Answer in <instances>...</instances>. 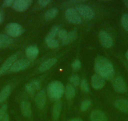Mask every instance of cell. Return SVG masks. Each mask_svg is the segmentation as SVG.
<instances>
[{"mask_svg":"<svg viewBox=\"0 0 128 121\" xmlns=\"http://www.w3.org/2000/svg\"><path fill=\"white\" fill-rule=\"evenodd\" d=\"M95 71L97 75L108 80H111L114 77V69L110 60L104 57H99L94 64Z\"/></svg>","mask_w":128,"mask_h":121,"instance_id":"obj_1","label":"cell"},{"mask_svg":"<svg viewBox=\"0 0 128 121\" xmlns=\"http://www.w3.org/2000/svg\"><path fill=\"white\" fill-rule=\"evenodd\" d=\"M48 94L52 99L59 100L65 92L64 86L61 82L55 81L51 82L48 86Z\"/></svg>","mask_w":128,"mask_h":121,"instance_id":"obj_2","label":"cell"},{"mask_svg":"<svg viewBox=\"0 0 128 121\" xmlns=\"http://www.w3.org/2000/svg\"><path fill=\"white\" fill-rule=\"evenodd\" d=\"M76 10L80 16V17H83L86 20L92 19L95 15L93 10L87 5H78L76 7Z\"/></svg>","mask_w":128,"mask_h":121,"instance_id":"obj_3","label":"cell"},{"mask_svg":"<svg viewBox=\"0 0 128 121\" xmlns=\"http://www.w3.org/2000/svg\"><path fill=\"white\" fill-rule=\"evenodd\" d=\"M6 31L9 36L16 37L20 36L23 32V28L20 24L16 23H8L6 27Z\"/></svg>","mask_w":128,"mask_h":121,"instance_id":"obj_4","label":"cell"},{"mask_svg":"<svg viewBox=\"0 0 128 121\" xmlns=\"http://www.w3.org/2000/svg\"><path fill=\"white\" fill-rule=\"evenodd\" d=\"M65 16L67 20L74 24H81L82 18L76 10L74 8H68L66 11Z\"/></svg>","mask_w":128,"mask_h":121,"instance_id":"obj_5","label":"cell"},{"mask_svg":"<svg viewBox=\"0 0 128 121\" xmlns=\"http://www.w3.org/2000/svg\"><path fill=\"white\" fill-rule=\"evenodd\" d=\"M113 87L116 92L119 93H124L128 91L126 83L120 76H118L114 79L113 81Z\"/></svg>","mask_w":128,"mask_h":121,"instance_id":"obj_6","label":"cell"},{"mask_svg":"<svg viewBox=\"0 0 128 121\" xmlns=\"http://www.w3.org/2000/svg\"><path fill=\"white\" fill-rule=\"evenodd\" d=\"M30 65V60L27 59H20V60H16L14 63L11 68L10 69V73H16L26 69Z\"/></svg>","mask_w":128,"mask_h":121,"instance_id":"obj_7","label":"cell"},{"mask_svg":"<svg viewBox=\"0 0 128 121\" xmlns=\"http://www.w3.org/2000/svg\"><path fill=\"white\" fill-rule=\"evenodd\" d=\"M99 39L100 44L104 47L108 49L112 46L113 43H114L113 39L107 32L104 30L100 31L99 34Z\"/></svg>","mask_w":128,"mask_h":121,"instance_id":"obj_8","label":"cell"},{"mask_svg":"<svg viewBox=\"0 0 128 121\" xmlns=\"http://www.w3.org/2000/svg\"><path fill=\"white\" fill-rule=\"evenodd\" d=\"M32 3V0H16L14 1L12 7L16 12H22L26 10Z\"/></svg>","mask_w":128,"mask_h":121,"instance_id":"obj_9","label":"cell"},{"mask_svg":"<svg viewBox=\"0 0 128 121\" xmlns=\"http://www.w3.org/2000/svg\"><path fill=\"white\" fill-rule=\"evenodd\" d=\"M17 57H18V54H14L5 60V62L0 67V75L5 73L8 70L11 68L12 65L14 64V63L16 60Z\"/></svg>","mask_w":128,"mask_h":121,"instance_id":"obj_10","label":"cell"},{"mask_svg":"<svg viewBox=\"0 0 128 121\" xmlns=\"http://www.w3.org/2000/svg\"><path fill=\"white\" fill-rule=\"evenodd\" d=\"M92 86L96 90H100L103 88L104 86H105L106 81L105 79L103 78L99 75H94L92 77Z\"/></svg>","mask_w":128,"mask_h":121,"instance_id":"obj_11","label":"cell"},{"mask_svg":"<svg viewBox=\"0 0 128 121\" xmlns=\"http://www.w3.org/2000/svg\"><path fill=\"white\" fill-rule=\"evenodd\" d=\"M36 105L39 109H43L46 103V95L44 90H41L36 95L35 98Z\"/></svg>","mask_w":128,"mask_h":121,"instance_id":"obj_12","label":"cell"},{"mask_svg":"<svg viewBox=\"0 0 128 121\" xmlns=\"http://www.w3.org/2000/svg\"><path fill=\"white\" fill-rule=\"evenodd\" d=\"M91 121H108L107 116L102 111L99 110H95L91 113Z\"/></svg>","mask_w":128,"mask_h":121,"instance_id":"obj_13","label":"cell"},{"mask_svg":"<svg viewBox=\"0 0 128 121\" xmlns=\"http://www.w3.org/2000/svg\"><path fill=\"white\" fill-rule=\"evenodd\" d=\"M56 61H57V60L55 58H51V59L45 60V62L43 63L39 67V72L43 73L48 70L49 69L51 68L52 67H53L56 64Z\"/></svg>","mask_w":128,"mask_h":121,"instance_id":"obj_14","label":"cell"},{"mask_svg":"<svg viewBox=\"0 0 128 121\" xmlns=\"http://www.w3.org/2000/svg\"><path fill=\"white\" fill-rule=\"evenodd\" d=\"M40 88V84L36 80H33L31 82H30L28 85L26 86V92L30 95H34L35 93V91L39 90Z\"/></svg>","mask_w":128,"mask_h":121,"instance_id":"obj_15","label":"cell"},{"mask_svg":"<svg viewBox=\"0 0 128 121\" xmlns=\"http://www.w3.org/2000/svg\"><path fill=\"white\" fill-rule=\"evenodd\" d=\"M39 53L38 48L36 45H30L26 49V55L30 59H35Z\"/></svg>","mask_w":128,"mask_h":121,"instance_id":"obj_16","label":"cell"},{"mask_svg":"<svg viewBox=\"0 0 128 121\" xmlns=\"http://www.w3.org/2000/svg\"><path fill=\"white\" fill-rule=\"evenodd\" d=\"M21 110L24 117H30L32 114L31 104L28 100L22 101L21 103Z\"/></svg>","mask_w":128,"mask_h":121,"instance_id":"obj_17","label":"cell"},{"mask_svg":"<svg viewBox=\"0 0 128 121\" xmlns=\"http://www.w3.org/2000/svg\"><path fill=\"white\" fill-rule=\"evenodd\" d=\"M115 107L121 112L128 113V100L120 99L116 101Z\"/></svg>","mask_w":128,"mask_h":121,"instance_id":"obj_18","label":"cell"},{"mask_svg":"<svg viewBox=\"0 0 128 121\" xmlns=\"http://www.w3.org/2000/svg\"><path fill=\"white\" fill-rule=\"evenodd\" d=\"M11 86L6 85L0 91V103L4 102L9 97L11 92Z\"/></svg>","mask_w":128,"mask_h":121,"instance_id":"obj_19","label":"cell"},{"mask_svg":"<svg viewBox=\"0 0 128 121\" xmlns=\"http://www.w3.org/2000/svg\"><path fill=\"white\" fill-rule=\"evenodd\" d=\"M12 42L13 40L10 37L4 34H0V49L9 46Z\"/></svg>","mask_w":128,"mask_h":121,"instance_id":"obj_20","label":"cell"},{"mask_svg":"<svg viewBox=\"0 0 128 121\" xmlns=\"http://www.w3.org/2000/svg\"><path fill=\"white\" fill-rule=\"evenodd\" d=\"M62 110V103L60 100H57L54 104L53 107L52 115L54 120H57L60 117Z\"/></svg>","mask_w":128,"mask_h":121,"instance_id":"obj_21","label":"cell"},{"mask_svg":"<svg viewBox=\"0 0 128 121\" xmlns=\"http://www.w3.org/2000/svg\"><path fill=\"white\" fill-rule=\"evenodd\" d=\"M77 38V33L76 30H72L69 33H68L66 39L62 41V44L63 45H67L70 43L72 42L73 41L76 40Z\"/></svg>","mask_w":128,"mask_h":121,"instance_id":"obj_22","label":"cell"},{"mask_svg":"<svg viewBox=\"0 0 128 121\" xmlns=\"http://www.w3.org/2000/svg\"><path fill=\"white\" fill-rule=\"evenodd\" d=\"M65 93H66V97L67 99L71 100L76 95V89L71 84H68L66 86Z\"/></svg>","mask_w":128,"mask_h":121,"instance_id":"obj_23","label":"cell"},{"mask_svg":"<svg viewBox=\"0 0 128 121\" xmlns=\"http://www.w3.org/2000/svg\"><path fill=\"white\" fill-rule=\"evenodd\" d=\"M58 10L55 8H53L48 10L45 14V18L46 20H51L56 17L58 15Z\"/></svg>","mask_w":128,"mask_h":121,"instance_id":"obj_24","label":"cell"},{"mask_svg":"<svg viewBox=\"0 0 128 121\" xmlns=\"http://www.w3.org/2000/svg\"><path fill=\"white\" fill-rule=\"evenodd\" d=\"M59 30H60V28H59L58 27H57V26L54 27L51 29L50 32L48 33V34L46 35L45 39H54L55 36L56 35H58V33Z\"/></svg>","mask_w":128,"mask_h":121,"instance_id":"obj_25","label":"cell"},{"mask_svg":"<svg viewBox=\"0 0 128 121\" xmlns=\"http://www.w3.org/2000/svg\"><path fill=\"white\" fill-rule=\"evenodd\" d=\"M45 43L48 45L49 48L51 49H55L59 45L58 42L56 40L54 39H45Z\"/></svg>","mask_w":128,"mask_h":121,"instance_id":"obj_26","label":"cell"},{"mask_svg":"<svg viewBox=\"0 0 128 121\" xmlns=\"http://www.w3.org/2000/svg\"><path fill=\"white\" fill-rule=\"evenodd\" d=\"M121 25L123 28L128 32V14L125 13L121 17Z\"/></svg>","mask_w":128,"mask_h":121,"instance_id":"obj_27","label":"cell"},{"mask_svg":"<svg viewBox=\"0 0 128 121\" xmlns=\"http://www.w3.org/2000/svg\"><path fill=\"white\" fill-rule=\"evenodd\" d=\"M70 81L72 83V86H78L79 84L80 83L79 77L77 76V75H73V76H71L70 78Z\"/></svg>","mask_w":128,"mask_h":121,"instance_id":"obj_28","label":"cell"},{"mask_svg":"<svg viewBox=\"0 0 128 121\" xmlns=\"http://www.w3.org/2000/svg\"><path fill=\"white\" fill-rule=\"evenodd\" d=\"M80 88L81 90H82V92H85V93H88L89 92V87H88V85L87 83V81L86 80H82V81L80 82Z\"/></svg>","mask_w":128,"mask_h":121,"instance_id":"obj_29","label":"cell"},{"mask_svg":"<svg viewBox=\"0 0 128 121\" xmlns=\"http://www.w3.org/2000/svg\"><path fill=\"white\" fill-rule=\"evenodd\" d=\"M91 105V102L89 100H86L84 101L82 103L80 106V110L82 111V112H84V111H86L88 108L90 107Z\"/></svg>","mask_w":128,"mask_h":121,"instance_id":"obj_30","label":"cell"},{"mask_svg":"<svg viewBox=\"0 0 128 121\" xmlns=\"http://www.w3.org/2000/svg\"><path fill=\"white\" fill-rule=\"evenodd\" d=\"M67 34H68V33H67V30L65 29H60L58 33V35L59 39H60L62 41H63V40H64L66 39V37H67Z\"/></svg>","mask_w":128,"mask_h":121,"instance_id":"obj_31","label":"cell"},{"mask_svg":"<svg viewBox=\"0 0 128 121\" xmlns=\"http://www.w3.org/2000/svg\"><path fill=\"white\" fill-rule=\"evenodd\" d=\"M7 110V105H3V106L0 107V121H2V119L4 118V116L6 114Z\"/></svg>","mask_w":128,"mask_h":121,"instance_id":"obj_32","label":"cell"},{"mask_svg":"<svg viewBox=\"0 0 128 121\" xmlns=\"http://www.w3.org/2000/svg\"><path fill=\"white\" fill-rule=\"evenodd\" d=\"M72 67L73 70H78L81 68V63L80 62V60H76L74 62L72 63Z\"/></svg>","mask_w":128,"mask_h":121,"instance_id":"obj_33","label":"cell"},{"mask_svg":"<svg viewBox=\"0 0 128 121\" xmlns=\"http://www.w3.org/2000/svg\"><path fill=\"white\" fill-rule=\"evenodd\" d=\"M50 2H51V1H50V0H39L38 2V3L41 7H46L48 5L50 4Z\"/></svg>","mask_w":128,"mask_h":121,"instance_id":"obj_34","label":"cell"},{"mask_svg":"<svg viewBox=\"0 0 128 121\" xmlns=\"http://www.w3.org/2000/svg\"><path fill=\"white\" fill-rule=\"evenodd\" d=\"M13 3H14V1H13V0H6V1H4V2H3V6L4 7H12Z\"/></svg>","mask_w":128,"mask_h":121,"instance_id":"obj_35","label":"cell"},{"mask_svg":"<svg viewBox=\"0 0 128 121\" xmlns=\"http://www.w3.org/2000/svg\"><path fill=\"white\" fill-rule=\"evenodd\" d=\"M4 12H3V11L2 10H0V24L3 23V20H4Z\"/></svg>","mask_w":128,"mask_h":121,"instance_id":"obj_36","label":"cell"},{"mask_svg":"<svg viewBox=\"0 0 128 121\" xmlns=\"http://www.w3.org/2000/svg\"><path fill=\"white\" fill-rule=\"evenodd\" d=\"M2 121H10L9 115H8L6 113V115L4 117V118L2 119Z\"/></svg>","mask_w":128,"mask_h":121,"instance_id":"obj_37","label":"cell"},{"mask_svg":"<svg viewBox=\"0 0 128 121\" xmlns=\"http://www.w3.org/2000/svg\"><path fill=\"white\" fill-rule=\"evenodd\" d=\"M70 121H83L81 118H73V119H71Z\"/></svg>","mask_w":128,"mask_h":121,"instance_id":"obj_38","label":"cell"},{"mask_svg":"<svg viewBox=\"0 0 128 121\" xmlns=\"http://www.w3.org/2000/svg\"><path fill=\"white\" fill-rule=\"evenodd\" d=\"M124 3H125L126 6L127 7V8H128V0H127V1H125V2H124Z\"/></svg>","mask_w":128,"mask_h":121,"instance_id":"obj_39","label":"cell"},{"mask_svg":"<svg viewBox=\"0 0 128 121\" xmlns=\"http://www.w3.org/2000/svg\"><path fill=\"white\" fill-rule=\"evenodd\" d=\"M126 59L128 60V50H127V52H126Z\"/></svg>","mask_w":128,"mask_h":121,"instance_id":"obj_40","label":"cell"}]
</instances>
